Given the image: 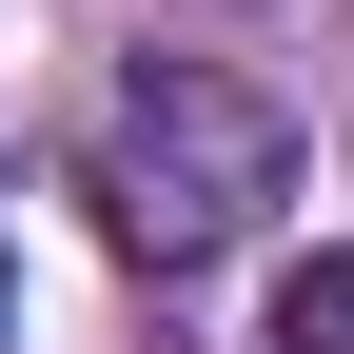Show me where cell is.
<instances>
[{"mask_svg":"<svg viewBox=\"0 0 354 354\" xmlns=\"http://www.w3.org/2000/svg\"><path fill=\"white\" fill-rule=\"evenodd\" d=\"M276 354H354V236L276 276Z\"/></svg>","mask_w":354,"mask_h":354,"instance_id":"cell-2","label":"cell"},{"mask_svg":"<svg viewBox=\"0 0 354 354\" xmlns=\"http://www.w3.org/2000/svg\"><path fill=\"white\" fill-rule=\"evenodd\" d=\"M79 197H99L118 256L197 276V256H236L256 216L295 197V118L256 99V79H216V59H138V79H99V118H79Z\"/></svg>","mask_w":354,"mask_h":354,"instance_id":"cell-1","label":"cell"}]
</instances>
